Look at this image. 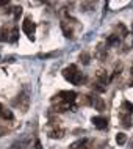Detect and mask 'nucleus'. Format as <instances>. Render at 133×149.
Here are the masks:
<instances>
[{
  "label": "nucleus",
  "instance_id": "f257e3e1",
  "mask_svg": "<svg viewBox=\"0 0 133 149\" xmlns=\"http://www.w3.org/2000/svg\"><path fill=\"white\" fill-rule=\"evenodd\" d=\"M63 77L66 80H69L72 85H80V83L83 82V75H82V72L77 69L75 64H69L67 68H64L63 69Z\"/></svg>",
  "mask_w": 133,
  "mask_h": 149
},
{
  "label": "nucleus",
  "instance_id": "f03ea898",
  "mask_svg": "<svg viewBox=\"0 0 133 149\" xmlns=\"http://www.w3.org/2000/svg\"><path fill=\"white\" fill-rule=\"evenodd\" d=\"M22 30H24V33H25L28 36V39L30 41H35V31H36V24L31 21L30 17H25L24 19V22H22Z\"/></svg>",
  "mask_w": 133,
  "mask_h": 149
},
{
  "label": "nucleus",
  "instance_id": "7ed1b4c3",
  "mask_svg": "<svg viewBox=\"0 0 133 149\" xmlns=\"http://www.w3.org/2000/svg\"><path fill=\"white\" fill-rule=\"evenodd\" d=\"M91 123L94 124V127L99 129V130H103V129L108 127V119L103 118V116H92Z\"/></svg>",
  "mask_w": 133,
  "mask_h": 149
},
{
  "label": "nucleus",
  "instance_id": "20e7f679",
  "mask_svg": "<svg viewBox=\"0 0 133 149\" xmlns=\"http://www.w3.org/2000/svg\"><path fill=\"white\" fill-rule=\"evenodd\" d=\"M14 118L13 111L8 110V108L3 105V104H0V119H5V121H11Z\"/></svg>",
  "mask_w": 133,
  "mask_h": 149
},
{
  "label": "nucleus",
  "instance_id": "39448f33",
  "mask_svg": "<svg viewBox=\"0 0 133 149\" xmlns=\"http://www.w3.org/2000/svg\"><path fill=\"white\" fill-rule=\"evenodd\" d=\"M71 149H89V140H88V138L78 140V141H75V143L71 144Z\"/></svg>",
  "mask_w": 133,
  "mask_h": 149
},
{
  "label": "nucleus",
  "instance_id": "423d86ee",
  "mask_svg": "<svg viewBox=\"0 0 133 149\" xmlns=\"http://www.w3.org/2000/svg\"><path fill=\"white\" fill-rule=\"evenodd\" d=\"M91 104L97 108L99 111H103L105 110V104H103V99L99 97V96H94V97H91Z\"/></svg>",
  "mask_w": 133,
  "mask_h": 149
},
{
  "label": "nucleus",
  "instance_id": "0eeeda50",
  "mask_svg": "<svg viewBox=\"0 0 133 149\" xmlns=\"http://www.w3.org/2000/svg\"><path fill=\"white\" fill-rule=\"evenodd\" d=\"M28 146H30V140L25 138V140H21V141H14L13 144H11V149H27Z\"/></svg>",
  "mask_w": 133,
  "mask_h": 149
},
{
  "label": "nucleus",
  "instance_id": "6e6552de",
  "mask_svg": "<svg viewBox=\"0 0 133 149\" xmlns=\"http://www.w3.org/2000/svg\"><path fill=\"white\" fill-rule=\"evenodd\" d=\"M61 29H63V33H64V36H66V38H69V39L74 38V31H72L71 27H67L66 22H61Z\"/></svg>",
  "mask_w": 133,
  "mask_h": 149
},
{
  "label": "nucleus",
  "instance_id": "1a4fd4ad",
  "mask_svg": "<svg viewBox=\"0 0 133 149\" xmlns=\"http://www.w3.org/2000/svg\"><path fill=\"white\" fill-rule=\"evenodd\" d=\"M125 141H127V135L124 134V132H119V134L116 135V143H118L119 146H124Z\"/></svg>",
  "mask_w": 133,
  "mask_h": 149
},
{
  "label": "nucleus",
  "instance_id": "9d476101",
  "mask_svg": "<svg viewBox=\"0 0 133 149\" xmlns=\"http://www.w3.org/2000/svg\"><path fill=\"white\" fill-rule=\"evenodd\" d=\"M17 38H19V29H17V27H14V29L11 30V36H8V41H10V42H16V41H17Z\"/></svg>",
  "mask_w": 133,
  "mask_h": 149
},
{
  "label": "nucleus",
  "instance_id": "9b49d317",
  "mask_svg": "<svg viewBox=\"0 0 133 149\" xmlns=\"http://www.w3.org/2000/svg\"><path fill=\"white\" fill-rule=\"evenodd\" d=\"M78 60L82 61L83 64H89V60H91V55L88 54V52H82V54L78 55Z\"/></svg>",
  "mask_w": 133,
  "mask_h": 149
},
{
  "label": "nucleus",
  "instance_id": "f8f14e48",
  "mask_svg": "<svg viewBox=\"0 0 133 149\" xmlns=\"http://www.w3.org/2000/svg\"><path fill=\"white\" fill-rule=\"evenodd\" d=\"M119 35H111V36H108V39H107V42L110 44V46H118L119 44Z\"/></svg>",
  "mask_w": 133,
  "mask_h": 149
},
{
  "label": "nucleus",
  "instance_id": "ddd939ff",
  "mask_svg": "<svg viewBox=\"0 0 133 149\" xmlns=\"http://www.w3.org/2000/svg\"><path fill=\"white\" fill-rule=\"evenodd\" d=\"M13 13H14V21H17V19L22 16V8H21V6L13 8Z\"/></svg>",
  "mask_w": 133,
  "mask_h": 149
},
{
  "label": "nucleus",
  "instance_id": "4468645a",
  "mask_svg": "<svg viewBox=\"0 0 133 149\" xmlns=\"http://www.w3.org/2000/svg\"><path fill=\"white\" fill-rule=\"evenodd\" d=\"M0 41H8V30L0 29Z\"/></svg>",
  "mask_w": 133,
  "mask_h": 149
},
{
  "label": "nucleus",
  "instance_id": "2eb2a0df",
  "mask_svg": "<svg viewBox=\"0 0 133 149\" xmlns=\"http://www.w3.org/2000/svg\"><path fill=\"white\" fill-rule=\"evenodd\" d=\"M122 107H124V108H127V111H128V113H133V104H132V102H128V100H125V102L122 104Z\"/></svg>",
  "mask_w": 133,
  "mask_h": 149
},
{
  "label": "nucleus",
  "instance_id": "dca6fc26",
  "mask_svg": "<svg viewBox=\"0 0 133 149\" xmlns=\"http://www.w3.org/2000/svg\"><path fill=\"white\" fill-rule=\"evenodd\" d=\"M55 55H58V52H50V54H39L38 57H39V58H50V57H55Z\"/></svg>",
  "mask_w": 133,
  "mask_h": 149
},
{
  "label": "nucleus",
  "instance_id": "f3484780",
  "mask_svg": "<svg viewBox=\"0 0 133 149\" xmlns=\"http://www.w3.org/2000/svg\"><path fill=\"white\" fill-rule=\"evenodd\" d=\"M121 118H122V121H124V126H125V127H130V126H132V124H130V123H132V119L128 118V116H124V115H122Z\"/></svg>",
  "mask_w": 133,
  "mask_h": 149
},
{
  "label": "nucleus",
  "instance_id": "a211bd4d",
  "mask_svg": "<svg viewBox=\"0 0 133 149\" xmlns=\"http://www.w3.org/2000/svg\"><path fill=\"white\" fill-rule=\"evenodd\" d=\"M97 77L102 80V83H107V75L103 74V71H99V72H97Z\"/></svg>",
  "mask_w": 133,
  "mask_h": 149
},
{
  "label": "nucleus",
  "instance_id": "6ab92c4d",
  "mask_svg": "<svg viewBox=\"0 0 133 149\" xmlns=\"http://www.w3.org/2000/svg\"><path fill=\"white\" fill-rule=\"evenodd\" d=\"M6 132H8V129H6L5 126H2V124H0V136L6 135Z\"/></svg>",
  "mask_w": 133,
  "mask_h": 149
},
{
  "label": "nucleus",
  "instance_id": "aec40b11",
  "mask_svg": "<svg viewBox=\"0 0 133 149\" xmlns=\"http://www.w3.org/2000/svg\"><path fill=\"white\" fill-rule=\"evenodd\" d=\"M5 5H8V2H0V6H5Z\"/></svg>",
  "mask_w": 133,
  "mask_h": 149
},
{
  "label": "nucleus",
  "instance_id": "412c9836",
  "mask_svg": "<svg viewBox=\"0 0 133 149\" xmlns=\"http://www.w3.org/2000/svg\"><path fill=\"white\" fill-rule=\"evenodd\" d=\"M130 74L133 75V64H132V68H130Z\"/></svg>",
  "mask_w": 133,
  "mask_h": 149
},
{
  "label": "nucleus",
  "instance_id": "4be33fe9",
  "mask_svg": "<svg viewBox=\"0 0 133 149\" xmlns=\"http://www.w3.org/2000/svg\"><path fill=\"white\" fill-rule=\"evenodd\" d=\"M132 46H133V42H132Z\"/></svg>",
  "mask_w": 133,
  "mask_h": 149
}]
</instances>
